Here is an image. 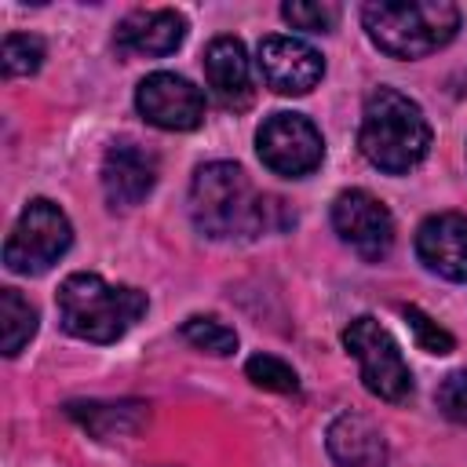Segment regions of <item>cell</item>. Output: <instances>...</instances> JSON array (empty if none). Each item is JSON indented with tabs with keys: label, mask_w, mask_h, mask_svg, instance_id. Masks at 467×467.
<instances>
[{
	"label": "cell",
	"mask_w": 467,
	"mask_h": 467,
	"mask_svg": "<svg viewBox=\"0 0 467 467\" xmlns=\"http://www.w3.org/2000/svg\"><path fill=\"white\" fill-rule=\"evenodd\" d=\"M332 230L365 263L387 259V252L394 244V215L368 190H343L332 201Z\"/></svg>",
	"instance_id": "obj_8"
},
{
	"label": "cell",
	"mask_w": 467,
	"mask_h": 467,
	"mask_svg": "<svg viewBox=\"0 0 467 467\" xmlns=\"http://www.w3.org/2000/svg\"><path fill=\"white\" fill-rule=\"evenodd\" d=\"M44 40L33 36V33H7L4 36V51H0V62H4V77L15 80V77H29L44 66Z\"/></svg>",
	"instance_id": "obj_18"
},
{
	"label": "cell",
	"mask_w": 467,
	"mask_h": 467,
	"mask_svg": "<svg viewBox=\"0 0 467 467\" xmlns=\"http://www.w3.org/2000/svg\"><path fill=\"white\" fill-rule=\"evenodd\" d=\"M343 347L358 358L361 383L368 394L383 401H405L412 394V372L398 350V339L372 314H361L343 328Z\"/></svg>",
	"instance_id": "obj_6"
},
{
	"label": "cell",
	"mask_w": 467,
	"mask_h": 467,
	"mask_svg": "<svg viewBox=\"0 0 467 467\" xmlns=\"http://www.w3.org/2000/svg\"><path fill=\"white\" fill-rule=\"evenodd\" d=\"M157 171H161V161L150 146L135 139H117L102 157V193L109 208L124 212V208H135L142 197H150V190L157 186Z\"/></svg>",
	"instance_id": "obj_11"
},
{
	"label": "cell",
	"mask_w": 467,
	"mask_h": 467,
	"mask_svg": "<svg viewBox=\"0 0 467 467\" xmlns=\"http://www.w3.org/2000/svg\"><path fill=\"white\" fill-rule=\"evenodd\" d=\"M135 109L146 117V124L161 131H193L204 120V95L186 77L157 69L139 80Z\"/></svg>",
	"instance_id": "obj_9"
},
{
	"label": "cell",
	"mask_w": 467,
	"mask_h": 467,
	"mask_svg": "<svg viewBox=\"0 0 467 467\" xmlns=\"http://www.w3.org/2000/svg\"><path fill=\"white\" fill-rule=\"evenodd\" d=\"M190 219L197 234L212 241H234V237H259L270 230H285L296 215L285 208L281 197L259 193L241 164L212 161L193 171Z\"/></svg>",
	"instance_id": "obj_1"
},
{
	"label": "cell",
	"mask_w": 467,
	"mask_h": 467,
	"mask_svg": "<svg viewBox=\"0 0 467 467\" xmlns=\"http://www.w3.org/2000/svg\"><path fill=\"white\" fill-rule=\"evenodd\" d=\"M69 244H73V226L66 212L55 201L36 197L22 208V215L11 226V237L4 244V266L11 274L36 277L47 274L69 252Z\"/></svg>",
	"instance_id": "obj_5"
},
{
	"label": "cell",
	"mask_w": 467,
	"mask_h": 467,
	"mask_svg": "<svg viewBox=\"0 0 467 467\" xmlns=\"http://www.w3.org/2000/svg\"><path fill=\"white\" fill-rule=\"evenodd\" d=\"M66 412L84 423L95 438H113V434H131L142 427L146 412L139 401H120V405H109V401H69Z\"/></svg>",
	"instance_id": "obj_16"
},
{
	"label": "cell",
	"mask_w": 467,
	"mask_h": 467,
	"mask_svg": "<svg viewBox=\"0 0 467 467\" xmlns=\"http://www.w3.org/2000/svg\"><path fill=\"white\" fill-rule=\"evenodd\" d=\"M434 405L441 409L445 420L467 427V368H456V372H449V376L438 383Z\"/></svg>",
	"instance_id": "obj_23"
},
{
	"label": "cell",
	"mask_w": 467,
	"mask_h": 467,
	"mask_svg": "<svg viewBox=\"0 0 467 467\" xmlns=\"http://www.w3.org/2000/svg\"><path fill=\"white\" fill-rule=\"evenodd\" d=\"M281 18L292 29L303 33H332L339 22V7L336 4H310V0H288L281 4Z\"/></svg>",
	"instance_id": "obj_21"
},
{
	"label": "cell",
	"mask_w": 467,
	"mask_h": 467,
	"mask_svg": "<svg viewBox=\"0 0 467 467\" xmlns=\"http://www.w3.org/2000/svg\"><path fill=\"white\" fill-rule=\"evenodd\" d=\"M113 40H117V51H124V55H146V58L171 55L186 40V15L175 11V7L128 11L117 22Z\"/></svg>",
	"instance_id": "obj_13"
},
{
	"label": "cell",
	"mask_w": 467,
	"mask_h": 467,
	"mask_svg": "<svg viewBox=\"0 0 467 467\" xmlns=\"http://www.w3.org/2000/svg\"><path fill=\"white\" fill-rule=\"evenodd\" d=\"M244 376H248L255 387L274 390V394H296V390H299L296 368L285 365V361L274 358V354H252V358L244 361Z\"/></svg>",
	"instance_id": "obj_20"
},
{
	"label": "cell",
	"mask_w": 467,
	"mask_h": 467,
	"mask_svg": "<svg viewBox=\"0 0 467 467\" xmlns=\"http://www.w3.org/2000/svg\"><path fill=\"white\" fill-rule=\"evenodd\" d=\"M358 150L372 168L387 175H405L420 168L431 150V124L420 102H412L398 88H376L361 109Z\"/></svg>",
	"instance_id": "obj_2"
},
{
	"label": "cell",
	"mask_w": 467,
	"mask_h": 467,
	"mask_svg": "<svg viewBox=\"0 0 467 467\" xmlns=\"http://www.w3.org/2000/svg\"><path fill=\"white\" fill-rule=\"evenodd\" d=\"M325 445L336 467H387V438L361 412H339L325 431Z\"/></svg>",
	"instance_id": "obj_15"
},
{
	"label": "cell",
	"mask_w": 467,
	"mask_h": 467,
	"mask_svg": "<svg viewBox=\"0 0 467 467\" xmlns=\"http://www.w3.org/2000/svg\"><path fill=\"white\" fill-rule=\"evenodd\" d=\"M259 161L285 179H303L325 161V139L303 113H270L255 131Z\"/></svg>",
	"instance_id": "obj_7"
},
{
	"label": "cell",
	"mask_w": 467,
	"mask_h": 467,
	"mask_svg": "<svg viewBox=\"0 0 467 467\" xmlns=\"http://www.w3.org/2000/svg\"><path fill=\"white\" fill-rule=\"evenodd\" d=\"M33 336H36V310L29 306V299H22L18 288H0V339H4V354L15 358Z\"/></svg>",
	"instance_id": "obj_17"
},
{
	"label": "cell",
	"mask_w": 467,
	"mask_h": 467,
	"mask_svg": "<svg viewBox=\"0 0 467 467\" xmlns=\"http://www.w3.org/2000/svg\"><path fill=\"white\" fill-rule=\"evenodd\" d=\"M182 339L193 343L197 350L204 354H215V358H226L237 350V332L230 325H223L219 317H186L182 321Z\"/></svg>",
	"instance_id": "obj_19"
},
{
	"label": "cell",
	"mask_w": 467,
	"mask_h": 467,
	"mask_svg": "<svg viewBox=\"0 0 467 467\" xmlns=\"http://www.w3.org/2000/svg\"><path fill=\"white\" fill-rule=\"evenodd\" d=\"M58 321L69 336L88 343H117L146 314V292L135 285H109L99 274H69L58 285Z\"/></svg>",
	"instance_id": "obj_3"
},
{
	"label": "cell",
	"mask_w": 467,
	"mask_h": 467,
	"mask_svg": "<svg viewBox=\"0 0 467 467\" xmlns=\"http://www.w3.org/2000/svg\"><path fill=\"white\" fill-rule=\"evenodd\" d=\"M416 255L431 274L463 285L467 281V215L460 212L427 215L416 230Z\"/></svg>",
	"instance_id": "obj_12"
},
{
	"label": "cell",
	"mask_w": 467,
	"mask_h": 467,
	"mask_svg": "<svg viewBox=\"0 0 467 467\" xmlns=\"http://www.w3.org/2000/svg\"><path fill=\"white\" fill-rule=\"evenodd\" d=\"M401 314H405V321H409L412 339H416L420 350H427V354H452L456 339H452V332H445L434 317H427L420 306H405Z\"/></svg>",
	"instance_id": "obj_22"
},
{
	"label": "cell",
	"mask_w": 467,
	"mask_h": 467,
	"mask_svg": "<svg viewBox=\"0 0 467 467\" xmlns=\"http://www.w3.org/2000/svg\"><path fill=\"white\" fill-rule=\"evenodd\" d=\"M255 66L274 95H306L325 77V58L299 36H263Z\"/></svg>",
	"instance_id": "obj_10"
},
{
	"label": "cell",
	"mask_w": 467,
	"mask_h": 467,
	"mask_svg": "<svg viewBox=\"0 0 467 467\" xmlns=\"http://www.w3.org/2000/svg\"><path fill=\"white\" fill-rule=\"evenodd\" d=\"M204 80H208V88L223 109L244 113L252 106V99H255L252 62H248V51L237 36L223 33L204 47Z\"/></svg>",
	"instance_id": "obj_14"
},
{
	"label": "cell",
	"mask_w": 467,
	"mask_h": 467,
	"mask_svg": "<svg viewBox=\"0 0 467 467\" xmlns=\"http://www.w3.org/2000/svg\"><path fill=\"white\" fill-rule=\"evenodd\" d=\"M361 26L383 55L423 58L456 36L460 7L449 0H372L361 7Z\"/></svg>",
	"instance_id": "obj_4"
}]
</instances>
